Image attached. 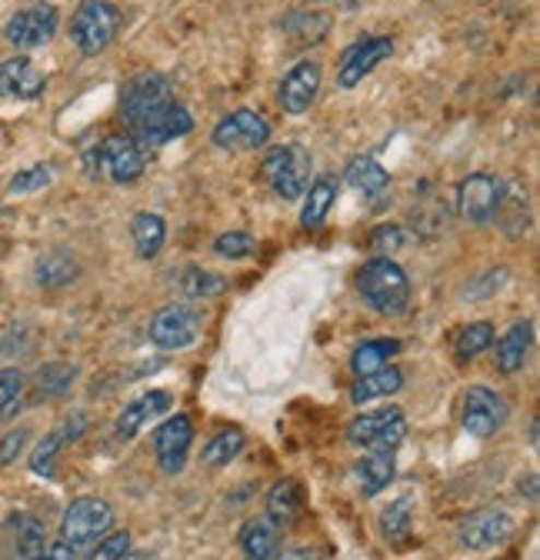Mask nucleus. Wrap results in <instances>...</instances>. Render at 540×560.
Here are the masks:
<instances>
[{"mask_svg": "<svg viewBox=\"0 0 540 560\" xmlns=\"http://www.w3.org/2000/svg\"><path fill=\"white\" fill-rule=\"evenodd\" d=\"M148 167V154L133 144V137L110 133L101 144L84 151V174L91 180H110V184H133Z\"/></svg>", "mask_w": 540, "mask_h": 560, "instance_id": "nucleus-1", "label": "nucleus"}, {"mask_svg": "<svg viewBox=\"0 0 540 560\" xmlns=\"http://www.w3.org/2000/svg\"><path fill=\"white\" fill-rule=\"evenodd\" d=\"M357 288H361V298L377 314H387V317L403 314V307L411 301V280L403 273V267L394 264L390 257H371L357 273Z\"/></svg>", "mask_w": 540, "mask_h": 560, "instance_id": "nucleus-2", "label": "nucleus"}, {"mask_svg": "<svg viewBox=\"0 0 540 560\" xmlns=\"http://www.w3.org/2000/svg\"><path fill=\"white\" fill-rule=\"evenodd\" d=\"M120 31V11L110 0H81L71 18V40L84 57L104 54Z\"/></svg>", "mask_w": 540, "mask_h": 560, "instance_id": "nucleus-3", "label": "nucleus"}, {"mask_svg": "<svg viewBox=\"0 0 540 560\" xmlns=\"http://www.w3.org/2000/svg\"><path fill=\"white\" fill-rule=\"evenodd\" d=\"M260 174L270 187H274L278 197L301 200L304 190L310 187V154L301 144L270 148L260 161Z\"/></svg>", "mask_w": 540, "mask_h": 560, "instance_id": "nucleus-4", "label": "nucleus"}, {"mask_svg": "<svg viewBox=\"0 0 540 560\" xmlns=\"http://www.w3.org/2000/svg\"><path fill=\"white\" fill-rule=\"evenodd\" d=\"M167 104H174V91H171V81L161 74V70H144V74L130 78L120 88V114L127 120V130L144 124L154 114H161Z\"/></svg>", "mask_w": 540, "mask_h": 560, "instance_id": "nucleus-5", "label": "nucleus"}, {"mask_svg": "<svg viewBox=\"0 0 540 560\" xmlns=\"http://www.w3.org/2000/svg\"><path fill=\"white\" fill-rule=\"evenodd\" d=\"M403 438H408V420H403L400 407L361 413L348 428V441L354 447H367V451H397Z\"/></svg>", "mask_w": 540, "mask_h": 560, "instance_id": "nucleus-6", "label": "nucleus"}, {"mask_svg": "<svg viewBox=\"0 0 540 560\" xmlns=\"http://www.w3.org/2000/svg\"><path fill=\"white\" fill-rule=\"evenodd\" d=\"M114 524V508L101 498H78L71 508L63 511L60 521V540L71 547H87L101 540Z\"/></svg>", "mask_w": 540, "mask_h": 560, "instance_id": "nucleus-7", "label": "nucleus"}, {"mask_svg": "<svg viewBox=\"0 0 540 560\" xmlns=\"http://www.w3.org/2000/svg\"><path fill=\"white\" fill-rule=\"evenodd\" d=\"M507 417H510V407L497 390H491L484 384H474L463 394L460 420H463V431L470 438H478V441L494 438L507 424Z\"/></svg>", "mask_w": 540, "mask_h": 560, "instance_id": "nucleus-8", "label": "nucleus"}, {"mask_svg": "<svg viewBox=\"0 0 540 560\" xmlns=\"http://www.w3.org/2000/svg\"><path fill=\"white\" fill-rule=\"evenodd\" d=\"M501 197H504V180L497 174H488V171L470 174L457 187V210L470 224H488L497 214Z\"/></svg>", "mask_w": 540, "mask_h": 560, "instance_id": "nucleus-9", "label": "nucleus"}, {"mask_svg": "<svg viewBox=\"0 0 540 560\" xmlns=\"http://www.w3.org/2000/svg\"><path fill=\"white\" fill-rule=\"evenodd\" d=\"M211 140H214V148H221V151H257L270 140V124L257 110L240 107V110L218 120Z\"/></svg>", "mask_w": 540, "mask_h": 560, "instance_id": "nucleus-10", "label": "nucleus"}, {"mask_svg": "<svg viewBox=\"0 0 540 560\" xmlns=\"http://www.w3.org/2000/svg\"><path fill=\"white\" fill-rule=\"evenodd\" d=\"M514 534V517L504 508L470 511L457 527V544L463 550H491Z\"/></svg>", "mask_w": 540, "mask_h": 560, "instance_id": "nucleus-11", "label": "nucleus"}, {"mask_svg": "<svg viewBox=\"0 0 540 560\" xmlns=\"http://www.w3.org/2000/svg\"><path fill=\"white\" fill-rule=\"evenodd\" d=\"M394 54V40L390 37H361L354 40L344 54L341 63H337V88L354 91L377 63H384Z\"/></svg>", "mask_w": 540, "mask_h": 560, "instance_id": "nucleus-12", "label": "nucleus"}, {"mask_svg": "<svg viewBox=\"0 0 540 560\" xmlns=\"http://www.w3.org/2000/svg\"><path fill=\"white\" fill-rule=\"evenodd\" d=\"M190 130H193V117H190V110H187V107H180V104L174 101V104H167L161 114L148 117V120H144V124H138V127H130L127 133L133 137V144H138V148L148 154V151H154V148H164L167 140L187 137Z\"/></svg>", "mask_w": 540, "mask_h": 560, "instance_id": "nucleus-13", "label": "nucleus"}, {"mask_svg": "<svg viewBox=\"0 0 540 560\" xmlns=\"http://www.w3.org/2000/svg\"><path fill=\"white\" fill-rule=\"evenodd\" d=\"M54 34H57V8H50V4L24 8L4 27L8 44L17 47V50H37V47L50 44Z\"/></svg>", "mask_w": 540, "mask_h": 560, "instance_id": "nucleus-14", "label": "nucleus"}, {"mask_svg": "<svg viewBox=\"0 0 540 560\" xmlns=\"http://www.w3.org/2000/svg\"><path fill=\"white\" fill-rule=\"evenodd\" d=\"M200 337V311L187 304H171L154 314L151 320V340L161 350H184Z\"/></svg>", "mask_w": 540, "mask_h": 560, "instance_id": "nucleus-15", "label": "nucleus"}, {"mask_svg": "<svg viewBox=\"0 0 540 560\" xmlns=\"http://www.w3.org/2000/svg\"><path fill=\"white\" fill-rule=\"evenodd\" d=\"M320 81H324V67L317 60H301L294 63L281 88H278V104L284 107V114H304L310 110V104L320 94Z\"/></svg>", "mask_w": 540, "mask_h": 560, "instance_id": "nucleus-16", "label": "nucleus"}, {"mask_svg": "<svg viewBox=\"0 0 540 560\" xmlns=\"http://www.w3.org/2000/svg\"><path fill=\"white\" fill-rule=\"evenodd\" d=\"M190 441H193V424H190V417H187V413L167 417L164 424L154 431V451H157V460H161V467H164L167 474L184 470Z\"/></svg>", "mask_w": 540, "mask_h": 560, "instance_id": "nucleus-17", "label": "nucleus"}, {"mask_svg": "<svg viewBox=\"0 0 540 560\" xmlns=\"http://www.w3.org/2000/svg\"><path fill=\"white\" fill-rule=\"evenodd\" d=\"M0 544H4L8 560H34L47 547V534H44V524L34 514L17 511V514H11L4 521Z\"/></svg>", "mask_w": 540, "mask_h": 560, "instance_id": "nucleus-18", "label": "nucleus"}, {"mask_svg": "<svg viewBox=\"0 0 540 560\" xmlns=\"http://www.w3.org/2000/svg\"><path fill=\"white\" fill-rule=\"evenodd\" d=\"M47 88V78L37 70V63L24 54L8 57L0 63V97L11 101H37Z\"/></svg>", "mask_w": 540, "mask_h": 560, "instance_id": "nucleus-19", "label": "nucleus"}, {"mask_svg": "<svg viewBox=\"0 0 540 560\" xmlns=\"http://www.w3.org/2000/svg\"><path fill=\"white\" fill-rule=\"evenodd\" d=\"M171 404H174V397H171L167 390H151V394L138 397L133 404H127L124 413L117 417V438H120V441H130L133 434H138V431L148 424L151 417L167 413Z\"/></svg>", "mask_w": 540, "mask_h": 560, "instance_id": "nucleus-20", "label": "nucleus"}, {"mask_svg": "<svg viewBox=\"0 0 540 560\" xmlns=\"http://www.w3.org/2000/svg\"><path fill=\"white\" fill-rule=\"evenodd\" d=\"M84 424H87L84 413H74L71 420H63V424H60L57 431H50V434L34 447V454H31V470L40 474V477H50L54 457L60 454L63 444H71V441H78V438L84 434Z\"/></svg>", "mask_w": 540, "mask_h": 560, "instance_id": "nucleus-21", "label": "nucleus"}, {"mask_svg": "<svg viewBox=\"0 0 540 560\" xmlns=\"http://www.w3.org/2000/svg\"><path fill=\"white\" fill-rule=\"evenodd\" d=\"M240 550L247 560H274V553L281 550V527L263 517H254L240 527Z\"/></svg>", "mask_w": 540, "mask_h": 560, "instance_id": "nucleus-22", "label": "nucleus"}, {"mask_svg": "<svg viewBox=\"0 0 540 560\" xmlns=\"http://www.w3.org/2000/svg\"><path fill=\"white\" fill-rule=\"evenodd\" d=\"M304 514V490L294 477H284L270 487L267 494V517L274 521L278 527H291L297 524V517Z\"/></svg>", "mask_w": 540, "mask_h": 560, "instance_id": "nucleus-23", "label": "nucleus"}, {"mask_svg": "<svg viewBox=\"0 0 540 560\" xmlns=\"http://www.w3.org/2000/svg\"><path fill=\"white\" fill-rule=\"evenodd\" d=\"M530 340H533V324L517 320L501 340H497V371L501 374H517L527 364L530 354Z\"/></svg>", "mask_w": 540, "mask_h": 560, "instance_id": "nucleus-24", "label": "nucleus"}, {"mask_svg": "<svg viewBox=\"0 0 540 560\" xmlns=\"http://www.w3.org/2000/svg\"><path fill=\"white\" fill-rule=\"evenodd\" d=\"M130 237H133V247H138V254L144 260L157 257L164 241H167V224L161 214H151V210H141L138 218L130 221Z\"/></svg>", "mask_w": 540, "mask_h": 560, "instance_id": "nucleus-25", "label": "nucleus"}, {"mask_svg": "<svg viewBox=\"0 0 540 560\" xmlns=\"http://www.w3.org/2000/svg\"><path fill=\"white\" fill-rule=\"evenodd\" d=\"M337 200V184L330 177H317L307 190H304V210H301V224L307 231L320 228L330 214V207Z\"/></svg>", "mask_w": 540, "mask_h": 560, "instance_id": "nucleus-26", "label": "nucleus"}, {"mask_svg": "<svg viewBox=\"0 0 540 560\" xmlns=\"http://www.w3.org/2000/svg\"><path fill=\"white\" fill-rule=\"evenodd\" d=\"M394 467H397V457L394 451H371L361 464H357V480L364 487V494L374 498L380 490L394 480Z\"/></svg>", "mask_w": 540, "mask_h": 560, "instance_id": "nucleus-27", "label": "nucleus"}, {"mask_svg": "<svg viewBox=\"0 0 540 560\" xmlns=\"http://www.w3.org/2000/svg\"><path fill=\"white\" fill-rule=\"evenodd\" d=\"M403 387V374L397 371V368H380V371H374V374H364V377H357V384L351 387V400L361 407V404H371V400H377V397H387V394H397Z\"/></svg>", "mask_w": 540, "mask_h": 560, "instance_id": "nucleus-28", "label": "nucleus"}, {"mask_svg": "<svg viewBox=\"0 0 540 560\" xmlns=\"http://www.w3.org/2000/svg\"><path fill=\"white\" fill-rule=\"evenodd\" d=\"M348 184L354 190H361L364 197H380L390 187V174L374 161V158H354L344 171Z\"/></svg>", "mask_w": 540, "mask_h": 560, "instance_id": "nucleus-29", "label": "nucleus"}, {"mask_svg": "<svg viewBox=\"0 0 540 560\" xmlns=\"http://www.w3.org/2000/svg\"><path fill=\"white\" fill-rule=\"evenodd\" d=\"M81 277V264L71 254H44L37 260V284L40 288H67Z\"/></svg>", "mask_w": 540, "mask_h": 560, "instance_id": "nucleus-30", "label": "nucleus"}, {"mask_svg": "<svg viewBox=\"0 0 540 560\" xmlns=\"http://www.w3.org/2000/svg\"><path fill=\"white\" fill-rule=\"evenodd\" d=\"M180 291L190 301H211V298H221L227 291V277L204 270V267H187L180 277Z\"/></svg>", "mask_w": 540, "mask_h": 560, "instance_id": "nucleus-31", "label": "nucleus"}, {"mask_svg": "<svg viewBox=\"0 0 540 560\" xmlns=\"http://www.w3.org/2000/svg\"><path fill=\"white\" fill-rule=\"evenodd\" d=\"M397 350H400V343H397V340H364V343L354 350L351 368H354V374H357V377L374 374V371L387 368V361L397 354Z\"/></svg>", "mask_w": 540, "mask_h": 560, "instance_id": "nucleus-32", "label": "nucleus"}, {"mask_svg": "<svg viewBox=\"0 0 540 560\" xmlns=\"http://www.w3.org/2000/svg\"><path fill=\"white\" fill-rule=\"evenodd\" d=\"M491 343H494V324L478 320V324H470V327L460 330L454 354H457V361H474L478 354H484Z\"/></svg>", "mask_w": 540, "mask_h": 560, "instance_id": "nucleus-33", "label": "nucleus"}, {"mask_svg": "<svg viewBox=\"0 0 540 560\" xmlns=\"http://www.w3.org/2000/svg\"><path fill=\"white\" fill-rule=\"evenodd\" d=\"M240 451H244V434H240L237 428H224L221 434H214V438L208 441V447H204V464L224 467V464H231Z\"/></svg>", "mask_w": 540, "mask_h": 560, "instance_id": "nucleus-34", "label": "nucleus"}, {"mask_svg": "<svg viewBox=\"0 0 540 560\" xmlns=\"http://www.w3.org/2000/svg\"><path fill=\"white\" fill-rule=\"evenodd\" d=\"M411 501H397V504H390L384 514H380V527H384V537L390 540V544H403L408 540V534H411Z\"/></svg>", "mask_w": 540, "mask_h": 560, "instance_id": "nucleus-35", "label": "nucleus"}, {"mask_svg": "<svg viewBox=\"0 0 540 560\" xmlns=\"http://www.w3.org/2000/svg\"><path fill=\"white\" fill-rule=\"evenodd\" d=\"M74 368H67V364H47L40 374H37V384H40V397H60L67 387H71L74 381Z\"/></svg>", "mask_w": 540, "mask_h": 560, "instance_id": "nucleus-36", "label": "nucleus"}, {"mask_svg": "<svg viewBox=\"0 0 540 560\" xmlns=\"http://www.w3.org/2000/svg\"><path fill=\"white\" fill-rule=\"evenodd\" d=\"M257 250V241L247 234V231H227L214 241V254L221 257H231V260H240V257H250Z\"/></svg>", "mask_w": 540, "mask_h": 560, "instance_id": "nucleus-37", "label": "nucleus"}, {"mask_svg": "<svg viewBox=\"0 0 540 560\" xmlns=\"http://www.w3.org/2000/svg\"><path fill=\"white\" fill-rule=\"evenodd\" d=\"M50 180H54V167H50V164H37V167L21 171V174L8 184V190H11V194H31V190L47 187Z\"/></svg>", "mask_w": 540, "mask_h": 560, "instance_id": "nucleus-38", "label": "nucleus"}, {"mask_svg": "<svg viewBox=\"0 0 540 560\" xmlns=\"http://www.w3.org/2000/svg\"><path fill=\"white\" fill-rule=\"evenodd\" d=\"M127 550H130V534L127 530H114V534H104L97 540V547L91 550L87 560H120Z\"/></svg>", "mask_w": 540, "mask_h": 560, "instance_id": "nucleus-39", "label": "nucleus"}, {"mask_svg": "<svg viewBox=\"0 0 540 560\" xmlns=\"http://www.w3.org/2000/svg\"><path fill=\"white\" fill-rule=\"evenodd\" d=\"M24 394V374L17 368H4L0 371V413H8Z\"/></svg>", "mask_w": 540, "mask_h": 560, "instance_id": "nucleus-40", "label": "nucleus"}, {"mask_svg": "<svg viewBox=\"0 0 540 560\" xmlns=\"http://www.w3.org/2000/svg\"><path fill=\"white\" fill-rule=\"evenodd\" d=\"M400 244H403V231H400L397 224H380V228L374 231V237H371V250H374L377 257H387V254L400 250Z\"/></svg>", "mask_w": 540, "mask_h": 560, "instance_id": "nucleus-41", "label": "nucleus"}, {"mask_svg": "<svg viewBox=\"0 0 540 560\" xmlns=\"http://www.w3.org/2000/svg\"><path fill=\"white\" fill-rule=\"evenodd\" d=\"M27 438H31V431H27V428H21V431H14V434H8L4 441H0V467H8V464L24 451Z\"/></svg>", "mask_w": 540, "mask_h": 560, "instance_id": "nucleus-42", "label": "nucleus"}, {"mask_svg": "<svg viewBox=\"0 0 540 560\" xmlns=\"http://www.w3.org/2000/svg\"><path fill=\"white\" fill-rule=\"evenodd\" d=\"M34 560H78V547L63 544V540H54V544H47Z\"/></svg>", "mask_w": 540, "mask_h": 560, "instance_id": "nucleus-43", "label": "nucleus"}, {"mask_svg": "<svg viewBox=\"0 0 540 560\" xmlns=\"http://www.w3.org/2000/svg\"><path fill=\"white\" fill-rule=\"evenodd\" d=\"M274 560H314V550L310 547H287V550H278Z\"/></svg>", "mask_w": 540, "mask_h": 560, "instance_id": "nucleus-44", "label": "nucleus"}, {"mask_svg": "<svg viewBox=\"0 0 540 560\" xmlns=\"http://www.w3.org/2000/svg\"><path fill=\"white\" fill-rule=\"evenodd\" d=\"M120 560H157V557H151V553H141V550H127Z\"/></svg>", "mask_w": 540, "mask_h": 560, "instance_id": "nucleus-45", "label": "nucleus"}, {"mask_svg": "<svg viewBox=\"0 0 540 560\" xmlns=\"http://www.w3.org/2000/svg\"><path fill=\"white\" fill-rule=\"evenodd\" d=\"M527 498L537 501V477H527Z\"/></svg>", "mask_w": 540, "mask_h": 560, "instance_id": "nucleus-46", "label": "nucleus"}, {"mask_svg": "<svg viewBox=\"0 0 540 560\" xmlns=\"http://www.w3.org/2000/svg\"><path fill=\"white\" fill-rule=\"evenodd\" d=\"M537 431H540V424H537V420H530V444H537Z\"/></svg>", "mask_w": 540, "mask_h": 560, "instance_id": "nucleus-47", "label": "nucleus"}, {"mask_svg": "<svg viewBox=\"0 0 540 560\" xmlns=\"http://www.w3.org/2000/svg\"><path fill=\"white\" fill-rule=\"evenodd\" d=\"M310 4H320V0H310Z\"/></svg>", "mask_w": 540, "mask_h": 560, "instance_id": "nucleus-48", "label": "nucleus"}]
</instances>
